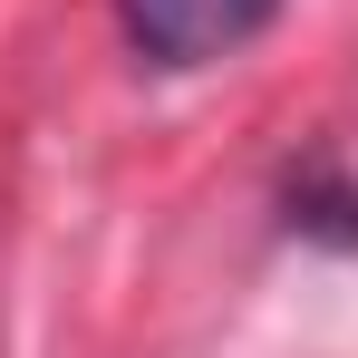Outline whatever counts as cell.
I'll return each instance as SVG.
<instances>
[{"mask_svg": "<svg viewBox=\"0 0 358 358\" xmlns=\"http://www.w3.org/2000/svg\"><path fill=\"white\" fill-rule=\"evenodd\" d=\"M271 10H281V0H117L126 39H136L155 68H213V59H233L242 39L271 29Z\"/></svg>", "mask_w": 358, "mask_h": 358, "instance_id": "obj_1", "label": "cell"}]
</instances>
